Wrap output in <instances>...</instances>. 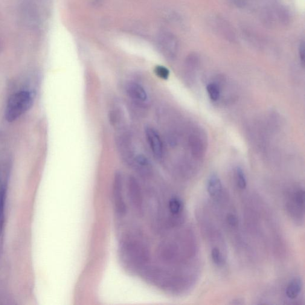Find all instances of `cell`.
Returning <instances> with one entry per match:
<instances>
[{
  "mask_svg": "<svg viewBox=\"0 0 305 305\" xmlns=\"http://www.w3.org/2000/svg\"><path fill=\"white\" fill-rule=\"evenodd\" d=\"M120 254L125 266L130 271L139 272L149 264L150 251L138 234H126L121 241Z\"/></svg>",
  "mask_w": 305,
  "mask_h": 305,
  "instance_id": "cell-1",
  "label": "cell"
},
{
  "mask_svg": "<svg viewBox=\"0 0 305 305\" xmlns=\"http://www.w3.org/2000/svg\"><path fill=\"white\" fill-rule=\"evenodd\" d=\"M34 103L33 95L28 91L14 93L8 99L4 116L8 123H12L28 111Z\"/></svg>",
  "mask_w": 305,
  "mask_h": 305,
  "instance_id": "cell-2",
  "label": "cell"
},
{
  "mask_svg": "<svg viewBox=\"0 0 305 305\" xmlns=\"http://www.w3.org/2000/svg\"><path fill=\"white\" fill-rule=\"evenodd\" d=\"M115 136V143L119 155L125 164L131 167L135 156L132 135L126 128H118Z\"/></svg>",
  "mask_w": 305,
  "mask_h": 305,
  "instance_id": "cell-3",
  "label": "cell"
},
{
  "mask_svg": "<svg viewBox=\"0 0 305 305\" xmlns=\"http://www.w3.org/2000/svg\"><path fill=\"white\" fill-rule=\"evenodd\" d=\"M124 177L121 171H116L113 178L112 197L116 214L123 217L127 213V206L125 201L124 193Z\"/></svg>",
  "mask_w": 305,
  "mask_h": 305,
  "instance_id": "cell-4",
  "label": "cell"
},
{
  "mask_svg": "<svg viewBox=\"0 0 305 305\" xmlns=\"http://www.w3.org/2000/svg\"><path fill=\"white\" fill-rule=\"evenodd\" d=\"M128 195L131 205L136 214L139 216L144 214V199L141 187L138 179L131 175L127 181Z\"/></svg>",
  "mask_w": 305,
  "mask_h": 305,
  "instance_id": "cell-5",
  "label": "cell"
},
{
  "mask_svg": "<svg viewBox=\"0 0 305 305\" xmlns=\"http://www.w3.org/2000/svg\"><path fill=\"white\" fill-rule=\"evenodd\" d=\"M126 91L135 106L143 109L149 105V95L141 84L135 82L128 83L126 86Z\"/></svg>",
  "mask_w": 305,
  "mask_h": 305,
  "instance_id": "cell-6",
  "label": "cell"
},
{
  "mask_svg": "<svg viewBox=\"0 0 305 305\" xmlns=\"http://www.w3.org/2000/svg\"><path fill=\"white\" fill-rule=\"evenodd\" d=\"M287 210L295 219L304 218L305 209V191L302 188L289 193L287 203Z\"/></svg>",
  "mask_w": 305,
  "mask_h": 305,
  "instance_id": "cell-7",
  "label": "cell"
},
{
  "mask_svg": "<svg viewBox=\"0 0 305 305\" xmlns=\"http://www.w3.org/2000/svg\"><path fill=\"white\" fill-rule=\"evenodd\" d=\"M157 41L160 51L164 56L173 59L176 56L178 49V43L173 34L162 32L159 34Z\"/></svg>",
  "mask_w": 305,
  "mask_h": 305,
  "instance_id": "cell-8",
  "label": "cell"
},
{
  "mask_svg": "<svg viewBox=\"0 0 305 305\" xmlns=\"http://www.w3.org/2000/svg\"><path fill=\"white\" fill-rule=\"evenodd\" d=\"M144 132L153 156L159 161L162 159L164 155V147L161 136L158 131L152 127L148 126L145 129Z\"/></svg>",
  "mask_w": 305,
  "mask_h": 305,
  "instance_id": "cell-9",
  "label": "cell"
},
{
  "mask_svg": "<svg viewBox=\"0 0 305 305\" xmlns=\"http://www.w3.org/2000/svg\"><path fill=\"white\" fill-rule=\"evenodd\" d=\"M131 167L143 178H150L153 175L152 165L147 157L143 155H136Z\"/></svg>",
  "mask_w": 305,
  "mask_h": 305,
  "instance_id": "cell-10",
  "label": "cell"
},
{
  "mask_svg": "<svg viewBox=\"0 0 305 305\" xmlns=\"http://www.w3.org/2000/svg\"><path fill=\"white\" fill-rule=\"evenodd\" d=\"M208 192L215 199L218 200L223 195V188L219 177L213 174L208 179L207 184Z\"/></svg>",
  "mask_w": 305,
  "mask_h": 305,
  "instance_id": "cell-11",
  "label": "cell"
},
{
  "mask_svg": "<svg viewBox=\"0 0 305 305\" xmlns=\"http://www.w3.org/2000/svg\"><path fill=\"white\" fill-rule=\"evenodd\" d=\"M303 286V281L300 277L293 278L287 286L286 289L287 298L291 300L297 298L301 294Z\"/></svg>",
  "mask_w": 305,
  "mask_h": 305,
  "instance_id": "cell-12",
  "label": "cell"
},
{
  "mask_svg": "<svg viewBox=\"0 0 305 305\" xmlns=\"http://www.w3.org/2000/svg\"><path fill=\"white\" fill-rule=\"evenodd\" d=\"M7 190V182H0V235L4 222V209Z\"/></svg>",
  "mask_w": 305,
  "mask_h": 305,
  "instance_id": "cell-13",
  "label": "cell"
},
{
  "mask_svg": "<svg viewBox=\"0 0 305 305\" xmlns=\"http://www.w3.org/2000/svg\"><path fill=\"white\" fill-rule=\"evenodd\" d=\"M211 255V259L216 265L219 266L224 265L226 258L225 257L224 253H223L219 248L214 247V248H212Z\"/></svg>",
  "mask_w": 305,
  "mask_h": 305,
  "instance_id": "cell-14",
  "label": "cell"
},
{
  "mask_svg": "<svg viewBox=\"0 0 305 305\" xmlns=\"http://www.w3.org/2000/svg\"><path fill=\"white\" fill-rule=\"evenodd\" d=\"M110 123H111L113 126H114L116 129H118L122 127V123H123V113L120 109H114L110 112L109 115Z\"/></svg>",
  "mask_w": 305,
  "mask_h": 305,
  "instance_id": "cell-15",
  "label": "cell"
},
{
  "mask_svg": "<svg viewBox=\"0 0 305 305\" xmlns=\"http://www.w3.org/2000/svg\"><path fill=\"white\" fill-rule=\"evenodd\" d=\"M236 181L240 190H245L247 187V179L242 168L237 167L236 171Z\"/></svg>",
  "mask_w": 305,
  "mask_h": 305,
  "instance_id": "cell-16",
  "label": "cell"
},
{
  "mask_svg": "<svg viewBox=\"0 0 305 305\" xmlns=\"http://www.w3.org/2000/svg\"><path fill=\"white\" fill-rule=\"evenodd\" d=\"M206 89H207L209 97L212 100L217 101L219 99L220 91L219 87L216 84L213 83L208 84Z\"/></svg>",
  "mask_w": 305,
  "mask_h": 305,
  "instance_id": "cell-17",
  "label": "cell"
},
{
  "mask_svg": "<svg viewBox=\"0 0 305 305\" xmlns=\"http://www.w3.org/2000/svg\"><path fill=\"white\" fill-rule=\"evenodd\" d=\"M154 72L157 77L162 80H167L170 77V72L166 67L163 66H156L154 69Z\"/></svg>",
  "mask_w": 305,
  "mask_h": 305,
  "instance_id": "cell-18",
  "label": "cell"
},
{
  "mask_svg": "<svg viewBox=\"0 0 305 305\" xmlns=\"http://www.w3.org/2000/svg\"><path fill=\"white\" fill-rule=\"evenodd\" d=\"M299 56L302 64L304 65L305 63V44L304 43H302L299 46Z\"/></svg>",
  "mask_w": 305,
  "mask_h": 305,
  "instance_id": "cell-19",
  "label": "cell"
},
{
  "mask_svg": "<svg viewBox=\"0 0 305 305\" xmlns=\"http://www.w3.org/2000/svg\"><path fill=\"white\" fill-rule=\"evenodd\" d=\"M231 304L232 305H243L245 304V302H244V300L242 299H234V300L232 301Z\"/></svg>",
  "mask_w": 305,
  "mask_h": 305,
  "instance_id": "cell-20",
  "label": "cell"
}]
</instances>
